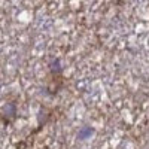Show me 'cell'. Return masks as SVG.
Masks as SVG:
<instances>
[{"mask_svg":"<svg viewBox=\"0 0 149 149\" xmlns=\"http://www.w3.org/2000/svg\"><path fill=\"white\" fill-rule=\"evenodd\" d=\"M17 104L14 102H10L8 104H5L3 107V112H2V118L5 122H10V121H14L15 116H17Z\"/></svg>","mask_w":149,"mask_h":149,"instance_id":"1","label":"cell"},{"mask_svg":"<svg viewBox=\"0 0 149 149\" xmlns=\"http://www.w3.org/2000/svg\"><path fill=\"white\" fill-rule=\"evenodd\" d=\"M93 134H94V128H93V127H90V125H82V127L78 130V139H79V140H86V139H90Z\"/></svg>","mask_w":149,"mask_h":149,"instance_id":"2","label":"cell"},{"mask_svg":"<svg viewBox=\"0 0 149 149\" xmlns=\"http://www.w3.org/2000/svg\"><path fill=\"white\" fill-rule=\"evenodd\" d=\"M49 67H51V72L54 73V76L55 74H61V72H63V66H61L60 60H54Z\"/></svg>","mask_w":149,"mask_h":149,"instance_id":"3","label":"cell"}]
</instances>
